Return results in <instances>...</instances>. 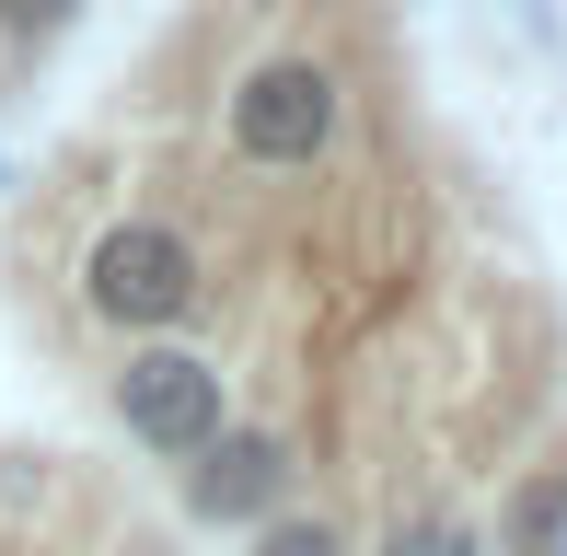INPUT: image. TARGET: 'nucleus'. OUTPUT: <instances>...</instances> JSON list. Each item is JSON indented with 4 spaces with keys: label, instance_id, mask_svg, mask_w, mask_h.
Masks as SVG:
<instances>
[{
    "label": "nucleus",
    "instance_id": "f257e3e1",
    "mask_svg": "<svg viewBox=\"0 0 567 556\" xmlns=\"http://www.w3.org/2000/svg\"><path fill=\"white\" fill-rule=\"evenodd\" d=\"M70 301H82V325L116 337V348L174 337V325H197V301H209V244H197L186 220H163V209H116V220H93L82 267H70Z\"/></svg>",
    "mask_w": 567,
    "mask_h": 556
},
{
    "label": "nucleus",
    "instance_id": "f03ea898",
    "mask_svg": "<svg viewBox=\"0 0 567 556\" xmlns=\"http://www.w3.org/2000/svg\"><path fill=\"white\" fill-rule=\"evenodd\" d=\"M220 151L244 174H324L348 151V70L313 47H278L220 93Z\"/></svg>",
    "mask_w": 567,
    "mask_h": 556
},
{
    "label": "nucleus",
    "instance_id": "7ed1b4c3",
    "mask_svg": "<svg viewBox=\"0 0 567 556\" xmlns=\"http://www.w3.org/2000/svg\"><path fill=\"white\" fill-rule=\"evenodd\" d=\"M105 418L151 452V464H197V452H209L220 429L244 418V394H231L220 348L140 337V348H116V371H105Z\"/></svg>",
    "mask_w": 567,
    "mask_h": 556
},
{
    "label": "nucleus",
    "instance_id": "20e7f679",
    "mask_svg": "<svg viewBox=\"0 0 567 556\" xmlns=\"http://www.w3.org/2000/svg\"><path fill=\"white\" fill-rule=\"evenodd\" d=\"M186 475V522L197 534H255L267 511H290L301 498V429H278V418H231L197 464H174Z\"/></svg>",
    "mask_w": 567,
    "mask_h": 556
},
{
    "label": "nucleus",
    "instance_id": "39448f33",
    "mask_svg": "<svg viewBox=\"0 0 567 556\" xmlns=\"http://www.w3.org/2000/svg\"><path fill=\"white\" fill-rule=\"evenodd\" d=\"M486 545H498V556H556L567 545V464H522V487L498 498Z\"/></svg>",
    "mask_w": 567,
    "mask_h": 556
},
{
    "label": "nucleus",
    "instance_id": "423d86ee",
    "mask_svg": "<svg viewBox=\"0 0 567 556\" xmlns=\"http://www.w3.org/2000/svg\"><path fill=\"white\" fill-rule=\"evenodd\" d=\"M359 556H498V545H486V522L463 511V498H417V511H394Z\"/></svg>",
    "mask_w": 567,
    "mask_h": 556
},
{
    "label": "nucleus",
    "instance_id": "0eeeda50",
    "mask_svg": "<svg viewBox=\"0 0 567 556\" xmlns=\"http://www.w3.org/2000/svg\"><path fill=\"white\" fill-rule=\"evenodd\" d=\"M244 556H359V534L324 511V498H290V511H267L244 534Z\"/></svg>",
    "mask_w": 567,
    "mask_h": 556
},
{
    "label": "nucleus",
    "instance_id": "6e6552de",
    "mask_svg": "<svg viewBox=\"0 0 567 556\" xmlns=\"http://www.w3.org/2000/svg\"><path fill=\"white\" fill-rule=\"evenodd\" d=\"M82 0H0V47H59Z\"/></svg>",
    "mask_w": 567,
    "mask_h": 556
},
{
    "label": "nucleus",
    "instance_id": "1a4fd4ad",
    "mask_svg": "<svg viewBox=\"0 0 567 556\" xmlns=\"http://www.w3.org/2000/svg\"><path fill=\"white\" fill-rule=\"evenodd\" d=\"M556 556H567V545H556Z\"/></svg>",
    "mask_w": 567,
    "mask_h": 556
}]
</instances>
